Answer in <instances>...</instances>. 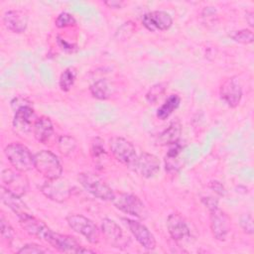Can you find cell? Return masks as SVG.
I'll return each instance as SVG.
<instances>
[{"mask_svg":"<svg viewBox=\"0 0 254 254\" xmlns=\"http://www.w3.org/2000/svg\"><path fill=\"white\" fill-rule=\"evenodd\" d=\"M253 18H254L253 12H248V13H246V21L248 22V24H249L250 27H253V23H254Z\"/></svg>","mask_w":254,"mask_h":254,"instance_id":"74e56055","label":"cell"},{"mask_svg":"<svg viewBox=\"0 0 254 254\" xmlns=\"http://www.w3.org/2000/svg\"><path fill=\"white\" fill-rule=\"evenodd\" d=\"M134 169L146 179L152 178L160 171V161L159 159L150 153H142L137 157Z\"/></svg>","mask_w":254,"mask_h":254,"instance_id":"e0dca14e","label":"cell"},{"mask_svg":"<svg viewBox=\"0 0 254 254\" xmlns=\"http://www.w3.org/2000/svg\"><path fill=\"white\" fill-rule=\"evenodd\" d=\"M229 37L236 43L240 44H251L254 40L253 32L249 29H241L238 31H233Z\"/></svg>","mask_w":254,"mask_h":254,"instance_id":"4316f807","label":"cell"},{"mask_svg":"<svg viewBox=\"0 0 254 254\" xmlns=\"http://www.w3.org/2000/svg\"><path fill=\"white\" fill-rule=\"evenodd\" d=\"M0 223H1V234L2 237L6 240H8V242H11L13 240L14 237V231L12 226L10 225L9 221L5 219V217L2 215L1 219H0Z\"/></svg>","mask_w":254,"mask_h":254,"instance_id":"4dcf8cb0","label":"cell"},{"mask_svg":"<svg viewBox=\"0 0 254 254\" xmlns=\"http://www.w3.org/2000/svg\"><path fill=\"white\" fill-rule=\"evenodd\" d=\"M143 26L151 31H166L169 30L173 24L172 16L165 11H152L146 13L142 18Z\"/></svg>","mask_w":254,"mask_h":254,"instance_id":"5bb4252c","label":"cell"},{"mask_svg":"<svg viewBox=\"0 0 254 254\" xmlns=\"http://www.w3.org/2000/svg\"><path fill=\"white\" fill-rule=\"evenodd\" d=\"M202 201L205 204V206L209 209L218 206V201L216 198H213L211 196H207V197H202Z\"/></svg>","mask_w":254,"mask_h":254,"instance_id":"836d02e7","label":"cell"},{"mask_svg":"<svg viewBox=\"0 0 254 254\" xmlns=\"http://www.w3.org/2000/svg\"><path fill=\"white\" fill-rule=\"evenodd\" d=\"M47 242L54 248L64 253H93V250L86 249L72 236L66 234H60L52 231L47 239Z\"/></svg>","mask_w":254,"mask_h":254,"instance_id":"52a82bcc","label":"cell"},{"mask_svg":"<svg viewBox=\"0 0 254 254\" xmlns=\"http://www.w3.org/2000/svg\"><path fill=\"white\" fill-rule=\"evenodd\" d=\"M46 252L47 250L45 248L35 243H28L18 250L19 254H44Z\"/></svg>","mask_w":254,"mask_h":254,"instance_id":"1f68e13d","label":"cell"},{"mask_svg":"<svg viewBox=\"0 0 254 254\" xmlns=\"http://www.w3.org/2000/svg\"><path fill=\"white\" fill-rule=\"evenodd\" d=\"M210 212V229L215 239L222 241L225 239L229 228L230 219L228 215L222 211L218 206L209 209Z\"/></svg>","mask_w":254,"mask_h":254,"instance_id":"4fadbf2b","label":"cell"},{"mask_svg":"<svg viewBox=\"0 0 254 254\" xmlns=\"http://www.w3.org/2000/svg\"><path fill=\"white\" fill-rule=\"evenodd\" d=\"M71 186L61 178L56 180H47V182L41 187V191L48 198L57 202H63L68 199L71 195Z\"/></svg>","mask_w":254,"mask_h":254,"instance_id":"ba28073f","label":"cell"},{"mask_svg":"<svg viewBox=\"0 0 254 254\" xmlns=\"http://www.w3.org/2000/svg\"><path fill=\"white\" fill-rule=\"evenodd\" d=\"M76 148V140L69 135L60 136L58 139V149L64 156L70 155Z\"/></svg>","mask_w":254,"mask_h":254,"instance_id":"484cf974","label":"cell"},{"mask_svg":"<svg viewBox=\"0 0 254 254\" xmlns=\"http://www.w3.org/2000/svg\"><path fill=\"white\" fill-rule=\"evenodd\" d=\"M33 132L38 142L47 144L54 133V127L51 119L47 116L37 118L33 126Z\"/></svg>","mask_w":254,"mask_h":254,"instance_id":"ffe728a7","label":"cell"},{"mask_svg":"<svg viewBox=\"0 0 254 254\" xmlns=\"http://www.w3.org/2000/svg\"><path fill=\"white\" fill-rule=\"evenodd\" d=\"M81 187L93 196L102 200H112L115 192L112 189L97 175L90 172L80 173L77 177Z\"/></svg>","mask_w":254,"mask_h":254,"instance_id":"7a4b0ae2","label":"cell"},{"mask_svg":"<svg viewBox=\"0 0 254 254\" xmlns=\"http://www.w3.org/2000/svg\"><path fill=\"white\" fill-rule=\"evenodd\" d=\"M4 153L13 168L22 173L34 168V155L21 143H11L4 149Z\"/></svg>","mask_w":254,"mask_h":254,"instance_id":"3957f363","label":"cell"},{"mask_svg":"<svg viewBox=\"0 0 254 254\" xmlns=\"http://www.w3.org/2000/svg\"><path fill=\"white\" fill-rule=\"evenodd\" d=\"M167 227L171 237L175 241H183L190 236V231L187 222L179 213L174 212L168 216Z\"/></svg>","mask_w":254,"mask_h":254,"instance_id":"ac0fdd59","label":"cell"},{"mask_svg":"<svg viewBox=\"0 0 254 254\" xmlns=\"http://www.w3.org/2000/svg\"><path fill=\"white\" fill-rule=\"evenodd\" d=\"M55 25L61 29L67 28V27H73L76 25V20L70 13L62 12L56 18Z\"/></svg>","mask_w":254,"mask_h":254,"instance_id":"f1b7e54d","label":"cell"},{"mask_svg":"<svg viewBox=\"0 0 254 254\" xmlns=\"http://www.w3.org/2000/svg\"><path fill=\"white\" fill-rule=\"evenodd\" d=\"M104 4L106 6H108L109 8H112V9H120L123 6V2L122 1H117V0L105 1Z\"/></svg>","mask_w":254,"mask_h":254,"instance_id":"8d00e7d4","label":"cell"},{"mask_svg":"<svg viewBox=\"0 0 254 254\" xmlns=\"http://www.w3.org/2000/svg\"><path fill=\"white\" fill-rule=\"evenodd\" d=\"M66 222L72 230L84 236L88 242L95 244L99 241V229L91 219L81 214H69L66 216Z\"/></svg>","mask_w":254,"mask_h":254,"instance_id":"8992f818","label":"cell"},{"mask_svg":"<svg viewBox=\"0 0 254 254\" xmlns=\"http://www.w3.org/2000/svg\"><path fill=\"white\" fill-rule=\"evenodd\" d=\"M101 232L108 244L112 247H123L126 240L123 236V231L120 226L110 218H104L101 222Z\"/></svg>","mask_w":254,"mask_h":254,"instance_id":"2e32d148","label":"cell"},{"mask_svg":"<svg viewBox=\"0 0 254 254\" xmlns=\"http://www.w3.org/2000/svg\"><path fill=\"white\" fill-rule=\"evenodd\" d=\"M109 149L118 162L128 167H134L138 156L130 141L122 137H112L109 140Z\"/></svg>","mask_w":254,"mask_h":254,"instance_id":"5b68a950","label":"cell"},{"mask_svg":"<svg viewBox=\"0 0 254 254\" xmlns=\"http://www.w3.org/2000/svg\"><path fill=\"white\" fill-rule=\"evenodd\" d=\"M182 133V125L181 122L176 119L170 123V125L159 134L157 138V143L161 146L173 145L179 142Z\"/></svg>","mask_w":254,"mask_h":254,"instance_id":"7402d4cb","label":"cell"},{"mask_svg":"<svg viewBox=\"0 0 254 254\" xmlns=\"http://www.w3.org/2000/svg\"><path fill=\"white\" fill-rule=\"evenodd\" d=\"M75 78H76V69L74 67L65 68L60 76V80H59L60 88L65 92L70 90V88L74 84Z\"/></svg>","mask_w":254,"mask_h":254,"instance_id":"d4e9b609","label":"cell"},{"mask_svg":"<svg viewBox=\"0 0 254 254\" xmlns=\"http://www.w3.org/2000/svg\"><path fill=\"white\" fill-rule=\"evenodd\" d=\"M2 186L8 189L10 191L22 196L26 193L29 182L22 172L17 170L5 169L1 173Z\"/></svg>","mask_w":254,"mask_h":254,"instance_id":"8fae6325","label":"cell"},{"mask_svg":"<svg viewBox=\"0 0 254 254\" xmlns=\"http://www.w3.org/2000/svg\"><path fill=\"white\" fill-rule=\"evenodd\" d=\"M210 188L213 190H215V192H217V193H219L220 195H223V193H224V189H223V186L219 183V182H212L211 184H210Z\"/></svg>","mask_w":254,"mask_h":254,"instance_id":"d590c367","label":"cell"},{"mask_svg":"<svg viewBox=\"0 0 254 254\" xmlns=\"http://www.w3.org/2000/svg\"><path fill=\"white\" fill-rule=\"evenodd\" d=\"M0 197L2 202L8 206L12 211H14L17 215L22 214L24 212H27L28 208L26 203L21 199V196L10 191L5 187L1 186L0 190Z\"/></svg>","mask_w":254,"mask_h":254,"instance_id":"44dd1931","label":"cell"},{"mask_svg":"<svg viewBox=\"0 0 254 254\" xmlns=\"http://www.w3.org/2000/svg\"><path fill=\"white\" fill-rule=\"evenodd\" d=\"M91 95L100 100L108 99L111 96V86L106 79H98L89 87Z\"/></svg>","mask_w":254,"mask_h":254,"instance_id":"cb8c5ba5","label":"cell"},{"mask_svg":"<svg viewBox=\"0 0 254 254\" xmlns=\"http://www.w3.org/2000/svg\"><path fill=\"white\" fill-rule=\"evenodd\" d=\"M240 226L247 234H253V219L251 214L246 213L240 217Z\"/></svg>","mask_w":254,"mask_h":254,"instance_id":"d6a6232c","label":"cell"},{"mask_svg":"<svg viewBox=\"0 0 254 254\" xmlns=\"http://www.w3.org/2000/svg\"><path fill=\"white\" fill-rule=\"evenodd\" d=\"M34 168L47 180L59 179L63 174L60 160L49 150H42L34 155Z\"/></svg>","mask_w":254,"mask_h":254,"instance_id":"6da1fadb","label":"cell"},{"mask_svg":"<svg viewBox=\"0 0 254 254\" xmlns=\"http://www.w3.org/2000/svg\"><path fill=\"white\" fill-rule=\"evenodd\" d=\"M37 118L31 104L23 105L15 110L13 118V130L18 135H26L34 126Z\"/></svg>","mask_w":254,"mask_h":254,"instance_id":"30bf717a","label":"cell"},{"mask_svg":"<svg viewBox=\"0 0 254 254\" xmlns=\"http://www.w3.org/2000/svg\"><path fill=\"white\" fill-rule=\"evenodd\" d=\"M166 91V84L165 83H157L153 85L149 91L146 93V99L150 104H155L157 103L160 98L163 96V94Z\"/></svg>","mask_w":254,"mask_h":254,"instance_id":"83f0119b","label":"cell"},{"mask_svg":"<svg viewBox=\"0 0 254 254\" xmlns=\"http://www.w3.org/2000/svg\"><path fill=\"white\" fill-rule=\"evenodd\" d=\"M19 223L22 228L30 235L35 236L39 239H43L47 241L48 237L52 233L51 230L42 220L34 217L33 215L29 214L28 212H24L18 215Z\"/></svg>","mask_w":254,"mask_h":254,"instance_id":"7c38bea8","label":"cell"},{"mask_svg":"<svg viewBox=\"0 0 254 254\" xmlns=\"http://www.w3.org/2000/svg\"><path fill=\"white\" fill-rule=\"evenodd\" d=\"M219 95L226 105L231 108L236 107L242 98V87L239 78L236 76L226 78L220 85Z\"/></svg>","mask_w":254,"mask_h":254,"instance_id":"9c48e42d","label":"cell"},{"mask_svg":"<svg viewBox=\"0 0 254 254\" xmlns=\"http://www.w3.org/2000/svg\"><path fill=\"white\" fill-rule=\"evenodd\" d=\"M111 201L117 209L126 214L141 219L147 217L148 211L145 207V204L137 195L126 192H119L114 194V197Z\"/></svg>","mask_w":254,"mask_h":254,"instance_id":"277c9868","label":"cell"},{"mask_svg":"<svg viewBox=\"0 0 254 254\" xmlns=\"http://www.w3.org/2000/svg\"><path fill=\"white\" fill-rule=\"evenodd\" d=\"M181 98L178 94H171L166 101L158 108L157 117L161 120H165L169 118L173 112L180 106Z\"/></svg>","mask_w":254,"mask_h":254,"instance_id":"603a6c76","label":"cell"},{"mask_svg":"<svg viewBox=\"0 0 254 254\" xmlns=\"http://www.w3.org/2000/svg\"><path fill=\"white\" fill-rule=\"evenodd\" d=\"M123 221H125L130 232L141 244V246L147 250H153L156 247V240L154 235L144 224L129 218H123Z\"/></svg>","mask_w":254,"mask_h":254,"instance_id":"9a60e30c","label":"cell"},{"mask_svg":"<svg viewBox=\"0 0 254 254\" xmlns=\"http://www.w3.org/2000/svg\"><path fill=\"white\" fill-rule=\"evenodd\" d=\"M3 23L9 31L21 34L27 29L28 15L22 10H10L4 14Z\"/></svg>","mask_w":254,"mask_h":254,"instance_id":"d6986e66","label":"cell"},{"mask_svg":"<svg viewBox=\"0 0 254 254\" xmlns=\"http://www.w3.org/2000/svg\"><path fill=\"white\" fill-rule=\"evenodd\" d=\"M90 154H91V157L97 161L102 160V158L106 156V152L103 147V141L100 138L96 137L93 139V142L90 148Z\"/></svg>","mask_w":254,"mask_h":254,"instance_id":"f546056e","label":"cell"},{"mask_svg":"<svg viewBox=\"0 0 254 254\" xmlns=\"http://www.w3.org/2000/svg\"><path fill=\"white\" fill-rule=\"evenodd\" d=\"M58 43L60 45V47L64 50V51H67V52H73L74 49H76V46L75 45H72V44H67L64 40L61 39L60 37H58Z\"/></svg>","mask_w":254,"mask_h":254,"instance_id":"e575fe53","label":"cell"}]
</instances>
